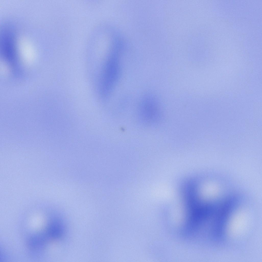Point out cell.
I'll return each instance as SVG.
<instances>
[{
    "instance_id": "6da1fadb",
    "label": "cell",
    "mask_w": 262,
    "mask_h": 262,
    "mask_svg": "<svg viewBox=\"0 0 262 262\" xmlns=\"http://www.w3.org/2000/svg\"><path fill=\"white\" fill-rule=\"evenodd\" d=\"M105 67L103 85L105 91L109 93L115 86L119 77L120 65L117 58L115 56L111 57Z\"/></svg>"
},
{
    "instance_id": "7a4b0ae2",
    "label": "cell",
    "mask_w": 262,
    "mask_h": 262,
    "mask_svg": "<svg viewBox=\"0 0 262 262\" xmlns=\"http://www.w3.org/2000/svg\"><path fill=\"white\" fill-rule=\"evenodd\" d=\"M61 223L55 220L51 222L47 228V234L50 237L57 238L60 237L63 232V228Z\"/></svg>"
},
{
    "instance_id": "3957f363",
    "label": "cell",
    "mask_w": 262,
    "mask_h": 262,
    "mask_svg": "<svg viewBox=\"0 0 262 262\" xmlns=\"http://www.w3.org/2000/svg\"><path fill=\"white\" fill-rule=\"evenodd\" d=\"M43 235H38L30 238L29 245L32 248H40L43 246L46 242V238Z\"/></svg>"
}]
</instances>
